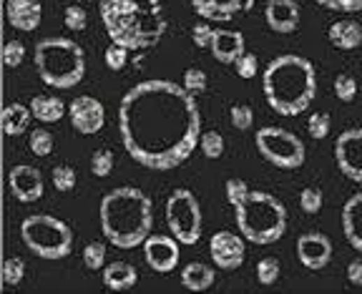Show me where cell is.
<instances>
[{
	"label": "cell",
	"instance_id": "22",
	"mask_svg": "<svg viewBox=\"0 0 362 294\" xmlns=\"http://www.w3.org/2000/svg\"><path fill=\"white\" fill-rule=\"evenodd\" d=\"M138 282V272L133 264L129 262H111L103 267V284H106L111 292H126V289H133Z\"/></svg>",
	"mask_w": 362,
	"mask_h": 294
},
{
	"label": "cell",
	"instance_id": "10",
	"mask_svg": "<svg viewBox=\"0 0 362 294\" xmlns=\"http://www.w3.org/2000/svg\"><path fill=\"white\" fill-rule=\"evenodd\" d=\"M68 119L81 136H96L106 126V108L94 96H75L68 103Z\"/></svg>",
	"mask_w": 362,
	"mask_h": 294
},
{
	"label": "cell",
	"instance_id": "19",
	"mask_svg": "<svg viewBox=\"0 0 362 294\" xmlns=\"http://www.w3.org/2000/svg\"><path fill=\"white\" fill-rule=\"evenodd\" d=\"M212 56L224 66H234L239 61V56L247 53V41L244 33L239 31H217L214 33V43H212Z\"/></svg>",
	"mask_w": 362,
	"mask_h": 294
},
{
	"label": "cell",
	"instance_id": "35",
	"mask_svg": "<svg viewBox=\"0 0 362 294\" xmlns=\"http://www.w3.org/2000/svg\"><path fill=\"white\" fill-rule=\"evenodd\" d=\"M181 86L187 88L191 96H199L209 86V78H206V73L201 68H187L184 71V78H181Z\"/></svg>",
	"mask_w": 362,
	"mask_h": 294
},
{
	"label": "cell",
	"instance_id": "6",
	"mask_svg": "<svg viewBox=\"0 0 362 294\" xmlns=\"http://www.w3.org/2000/svg\"><path fill=\"white\" fill-rule=\"evenodd\" d=\"M234 221L239 234L252 244H275L287 232V207L269 191H249V196L234 207Z\"/></svg>",
	"mask_w": 362,
	"mask_h": 294
},
{
	"label": "cell",
	"instance_id": "5",
	"mask_svg": "<svg viewBox=\"0 0 362 294\" xmlns=\"http://www.w3.org/2000/svg\"><path fill=\"white\" fill-rule=\"evenodd\" d=\"M33 63L41 81L58 91L78 86L86 75V53L75 41L63 36H50L38 41L33 50Z\"/></svg>",
	"mask_w": 362,
	"mask_h": 294
},
{
	"label": "cell",
	"instance_id": "28",
	"mask_svg": "<svg viewBox=\"0 0 362 294\" xmlns=\"http://www.w3.org/2000/svg\"><path fill=\"white\" fill-rule=\"evenodd\" d=\"M106 244L103 242H88L83 247V264H86L91 272H99L106 267Z\"/></svg>",
	"mask_w": 362,
	"mask_h": 294
},
{
	"label": "cell",
	"instance_id": "33",
	"mask_svg": "<svg viewBox=\"0 0 362 294\" xmlns=\"http://www.w3.org/2000/svg\"><path fill=\"white\" fill-rule=\"evenodd\" d=\"M332 88H335V96H338L342 103H352L357 96V81H355V75L350 73H340L338 78H335V83H332Z\"/></svg>",
	"mask_w": 362,
	"mask_h": 294
},
{
	"label": "cell",
	"instance_id": "43",
	"mask_svg": "<svg viewBox=\"0 0 362 294\" xmlns=\"http://www.w3.org/2000/svg\"><path fill=\"white\" fill-rule=\"evenodd\" d=\"M214 28L209 25V20H204V23H196L191 28V41L194 45H199V48H212L214 43Z\"/></svg>",
	"mask_w": 362,
	"mask_h": 294
},
{
	"label": "cell",
	"instance_id": "31",
	"mask_svg": "<svg viewBox=\"0 0 362 294\" xmlns=\"http://www.w3.org/2000/svg\"><path fill=\"white\" fill-rule=\"evenodd\" d=\"M199 149L206 159H219L224 154V136L219 131H204L201 133V141H199Z\"/></svg>",
	"mask_w": 362,
	"mask_h": 294
},
{
	"label": "cell",
	"instance_id": "13",
	"mask_svg": "<svg viewBox=\"0 0 362 294\" xmlns=\"http://www.w3.org/2000/svg\"><path fill=\"white\" fill-rule=\"evenodd\" d=\"M179 247L181 242L171 234V237H164V234H151L144 242V259L149 264V270H154L157 274H169L176 270L179 264Z\"/></svg>",
	"mask_w": 362,
	"mask_h": 294
},
{
	"label": "cell",
	"instance_id": "30",
	"mask_svg": "<svg viewBox=\"0 0 362 294\" xmlns=\"http://www.w3.org/2000/svg\"><path fill=\"white\" fill-rule=\"evenodd\" d=\"M280 272L282 267L277 257H264L256 264V279H259V284H264V287H272V284L280 279Z\"/></svg>",
	"mask_w": 362,
	"mask_h": 294
},
{
	"label": "cell",
	"instance_id": "21",
	"mask_svg": "<svg viewBox=\"0 0 362 294\" xmlns=\"http://www.w3.org/2000/svg\"><path fill=\"white\" fill-rule=\"evenodd\" d=\"M327 38L338 50H355L362 45V25L352 18H340L330 25Z\"/></svg>",
	"mask_w": 362,
	"mask_h": 294
},
{
	"label": "cell",
	"instance_id": "39",
	"mask_svg": "<svg viewBox=\"0 0 362 294\" xmlns=\"http://www.w3.org/2000/svg\"><path fill=\"white\" fill-rule=\"evenodd\" d=\"M322 191H319L317 186H305L300 191V209L305 214H319V209H322Z\"/></svg>",
	"mask_w": 362,
	"mask_h": 294
},
{
	"label": "cell",
	"instance_id": "16",
	"mask_svg": "<svg viewBox=\"0 0 362 294\" xmlns=\"http://www.w3.org/2000/svg\"><path fill=\"white\" fill-rule=\"evenodd\" d=\"M196 15L214 23H229L254 8V0H191Z\"/></svg>",
	"mask_w": 362,
	"mask_h": 294
},
{
	"label": "cell",
	"instance_id": "3",
	"mask_svg": "<svg viewBox=\"0 0 362 294\" xmlns=\"http://www.w3.org/2000/svg\"><path fill=\"white\" fill-rule=\"evenodd\" d=\"M101 232L116 249L144 247L154 229V204L136 186H119L101 199Z\"/></svg>",
	"mask_w": 362,
	"mask_h": 294
},
{
	"label": "cell",
	"instance_id": "27",
	"mask_svg": "<svg viewBox=\"0 0 362 294\" xmlns=\"http://www.w3.org/2000/svg\"><path fill=\"white\" fill-rule=\"evenodd\" d=\"M53 133L48 128H33L28 133V149L33 151V156H50V151H53Z\"/></svg>",
	"mask_w": 362,
	"mask_h": 294
},
{
	"label": "cell",
	"instance_id": "23",
	"mask_svg": "<svg viewBox=\"0 0 362 294\" xmlns=\"http://www.w3.org/2000/svg\"><path fill=\"white\" fill-rule=\"evenodd\" d=\"M31 119H33L31 106H25V103H8L3 108V116H0V126H3L6 136H23L31 128Z\"/></svg>",
	"mask_w": 362,
	"mask_h": 294
},
{
	"label": "cell",
	"instance_id": "20",
	"mask_svg": "<svg viewBox=\"0 0 362 294\" xmlns=\"http://www.w3.org/2000/svg\"><path fill=\"white\" fill-rule=\"evenodd\" d=\"M342 232L347 244L362 254V194H355L342 207Z\"/></svg>",
	"mask_w": 362,
	"mask_h": 294
},
{
	"label": "cell",
	"instance_id": "4",
	"mask_svg": "<svg viewBox=\"0 0 362 294\" xmlns=\"http://www.w3.org/2000/svg\"><path fill=\"white\" fill-rule=\"evenodd\" d=\"M262 91L269 108L280 116H300L317 96V71L312 61L297 53H284L269 61L262 75Z\"/></svg>",
	"mask_w": 362,
	"mask_h": 294
},
{
	"label": "cell",
	"instance_id": "40",
	"mask_svg": "<svg viewBox=\"0 0 362 294\" xmlns=\"http://www.w3.org/2000/svg\"><path fill=\"white\" fill-rule=\"evenodd\" d=\"M25 61V45L20 43L18 38H13L3 45V63H6L8 68H18L20 63Z\"/></svg>",
	"mask_w": 362,
	"mask_h": 294
},
{
	"label": "cell",
	"instance_id": "18",
	"mask_svg": "<svg viewBox=\"0 0 362 294\" xmlns=\"http://www.w3.org/2000/svg\"><path fill=\"white\" fill-rule=\"evenodd\" d=\"M6 15L10 28L23 33H33L43 20V6L38 0H8Z\"/></svg>",
	"mask_w": 362,
	"mask_h": 294
},
{
	"label": "cell",
	"instance_id": "41",
	"mask_svg": "<svg viewBox=\"0 0 362 294\" xmlns=\"http://www.w3.org/2000/svg\"><path fill=\"white\" fill-rule=\"evenodd\" d=\"M103 58H106V66L111 71H124L126 63H129V48H124L119 43H111L106 48V53H103Z\"/></svg>",
	"mask_w": 362,
	"mask_h": 294
},
{
	"label": "cell",
	"instance_id": "9",
	"mask_svg": "<svg viewBox=\"0 0 362 294\" xmlns=\"http://www.w3.org/2000/svg\"><path fill=\"white\" fill-rule=\"evenodd\" d=\"M166 226L181 242V247H194L201 237V207L189 189H176L166 199Z\"/></svg>",
	"mask_w": 362,
	"mask_h": 294
},
{
	"label": "cell",
	"instance_id": "46",
	"mask_svg": "<svg viewBox=\"0 0 362 294\" xmlns=\"http://www.w3.org/2000/svg\"><path fill=\"white\" fill-rule=\"evenodd\" d=\"M75 3H91V0H75Z\"/></svg>",
	"mask_w": 362,
	"mask_h": 294
},
{
	"label": "cell",
	"instance_id": "32",
	"mask_svg": "<svg viewBox=\"0 0 362 294\" xmlns=\"http://www.w3.org/2000/svg\"><path fill=\"white\" fill-rule=\"evenodd\" d=\"M113 171V151L111 149H96L91 156V174L99 179H106Z\"/></svg>",
	"mask_w": 362,
	"mask_h": 294
},
{
	"label": "cell",
	"instance_id": "15",
	"mask_svg": "<svg viewBox=\"0 0 362 294\" xmlns=\"http://www.w3.org/2000/svg\"><path fill=\"white\" fill-rule=\"evenodd\" d=\"M297 259L305 270L319 272L325 270L332 259V242L322 232H307L297 239Z\"/></svg>",
	"mask_w": 362,
	"mask_h": 294
},
{
	"label": "cell",
	"instance_id": "34",
	"mask_svg": "<svg viewBox=\"0 0 362 294\" xmlns=\"http://www.w3.org/2000/svg\"><path fill=\"white\" fill-rule=\"evenodd\" d=\"M63 23H66V28H68L71 33H81L86 31V25H88V13L83 10L78 3H73V6H68L63 10Z\"/></svg>",
	"mask_w": 362,
	"mask_h": 294
},
{
	"label": "cell",
	"instance_id": "7",
	"mask_svg": "<svg viewBox=\"0 0 362 294\" xmlns=\"http://www.w3.org/2000/svg\"><path fill=\"white\" fill-rule=\"evenodd\" d=\"M23 244L41 259L56 262L66 259L73 249V232L63 219L53 214H31L20 224Z\"/></svg>",
	"mask_w": 362,
	"mask_h": 294
},
{
	"label": "cell",
	"instance_id": "14",
	"mask_svg": "<svg viewBox=\"0 0 362 294\" xmlns=\"http://www.w3.org/2000/svg\"><path fill=\"white\" fill-rule=\"evenodd\" d=\"M8 186H10V194L20 201V204H33L43 196L45 184L43 176L36 166L31 163H18L8 171Z\"/></svg>",
	"mask_w": 362,
	"mask_h": 294
},
{
	"label": "cell",
	"instance_id": "36",
	"mask_svg": "<svg viewBox=\"0 0 362 294\" xmlns=\"http://www.w3.org/2000/svg\"><path fill=\"white\" fill-rule=\"evenodd\" d=\"M307 131H310V136L317 138V141H322V138L330 136L332 131V119L330 113H312L310 119H307Z\"/></svg>",
	"mask_w": 362,
	"mask_h": 294
},
{
	"label": "cell",
	"instance_id": "12",
	"mask_svg": "<svg viewBox=\"0 0 362 294\" xmlns=\"http://www.w3.org/2000/svg\"><path fill=\"white\" fill-rule=\"evenodd\" d=\"M244 254H247V249H244L242 234L222 229V232L212 234V239H209V257H212L214 267H219V270H239L244 264Z\"/></svg>",
	"mask_w": 362,
	"mask_h": 294
},
{
	"label": "cell",
	"instance_id": "8",
	"mask_svg": "<svg viewBox=\"0 0 362 294\" xmlns=\"http://www.w3.org/2000/svg\"><path fill=\"white\" fill-rule=\"evenodd\" d=\"M254 146L259 151V156L272 163V166H277V169L294 171L305 163L307 149L302 144V138L294 136L287 128H280V126L259 128L254 136Z\"/></svg>",
	"mask_w": 362,
	"mask_h": 294
},
{
	"label": "cell",
	"instance_id": "1",
	"mask_svg": "<svg viewBox=\"0 0 362 294\" xmlns=\"http://www.w3.org/2000/svg\"><path fill=\"white\" fill-rule=\"evenodd\" d=\"M119 133L136 163L171 171L189 161L204 131L196 98L187 88L166 78H149L121 98Z\"/></svg>",
	"mask_w": 362,
	"mask_h": 294
},
{
	"label": "cell",
	"instance_id": "24",
	"mask_svg": "<svg viewBox=\"0 0 362 294\" xmlns=\"http://www.w3.org/2000/svg\"><path fill=\"white\" fill-rule=\"evenodd\" d=\"M214 279H217V270L212 264L204 262H189L184 270H181V284L189 289V292H206L212 287Z\"/></svg>",
	"mask_w": 362,
	"mask_h": 294
},
{
	"label": "cell",
	"instance_id": "45",
	"mask_svg": "<svg viewBox=\"0 0 362 294\" xmlns=\"http://www.w3.org/2000/svg\"><path fill=\"white\" fill-rule=\"evenodd\" d=\"M347 279H350V284H355V287H362V257L352 259V262L347 264Z\"/></svg>",
	"mask_w": 362,
	"mask_h": 294
},
{
	"label": "cell",
	"instance_id": "11",
	"mask_svg": "<svg viewBox=\"0 0 362 294\" xmlns=\"http://www.w3.org/2000/svg\"><path fill=\"white\" fill-rule=\"evenodd\" d=\"M335 161L342 176L362 184V128H347L335 141Z\"/></svg>",
	"mask_w": 362,
	"mask_h": 294
},
{
	"label": "cell",
	"instance_id": "44",
	"mask_svg": "<svg viewBox=\"0 0 362 294\" xmlns=\"http://www.w3.org/2000/svg\"><path fill=\"white\" fill-rule=\"evenodd\" d=\"M327 10H338V13H360L362 10V0H314Z\"/></svg>",
	"mask_w": 362,
	"mask_h": 294
},
{
	"label": "cell",
	"instance_id": "42",
	"mask_svg": "<svg viewBox=\"0 0 362 294\" xmlns=\"http://www.w3.org/2000/svg\"><path fill=\"white\" fill-rule=\"evenodd\" d=\"M234 68H237L239 78H244V81H252V78L259 73V61H256L254 53H244V56H239V61L234 63Z\"/></svg>",
	"mask_w": 362,
	"mask_h": 294
},
{
	"label": "cell",
	"instance_id": "29",
	"mask_svg": "<svg viewBox=\"0 0 362 294\" xmlns=\"http://www.w3.org/2000/svg\"><path fill=\"white\" fill-rule=\"evenodd\" d=\"M0 274H3V284L6 287H18L25 277V262L20 257H8L0 267Z\"/></svg>",
	"mask_w": 362,
	"mask_h": 294
},
{
	"label": "cell",
	"instance_id": "26",
	"mask_svg": "<svg viewBox=\"0 0 362 294\" xmlns=\"http://www.w3.org/2000/svg\"><path fill=\"white\" fill-rule=\"evenodd\" d=\"M50 182H53L56 191L68 194V191H73V189H75L78 176H75L73 166H68V163H58V166H53V171H50Z\"/></svg>",
	"mask_w": 362,
	"mask_h": 294
},
{
	"label": "cell",
	"instance_id": "17",
	"mask_svg": "<svg viewBox=\"0 0 362 294\" xmlns=\"http://www.w3.org/2000/svg\"><path fill=\"white\" fill-rule=\"evenodd\" d=\"M264 20L280 36L294 33L300 28V6H297V0H267Z\"/></svg>",
	"mask_w": 362,
	"mask_h": 294
},
{
	"label": "cell",
	"instance_id": "38",
	"mask_svg": "<svg viewBox=\"0 0 362 294\" xmlns=\"http://www.w3.org/2000/svg\"><path fill=\"white\" fill-rule=\"evenodd\" d=\"M249 184L244 182V179H239V176H234V179H229V182L224 184V196L226 201H229L231 207H237V204H242L247 196H249Z\"/></svg>",
	"mask_w": 362,
	"mask_h": 294
},
{
	"label": "cell",
	"instance_id": "37",
	"mask_svg": "<svg viewBox=\"0 0 362 294\" xmlns=\"http://www.w3.org/2000/svg\"><path fill=\"white\" fill-rule=\"evenodd\" d=\"M229 119L237 131H249L252 124H254V111H252V106H247V103H234L229 111Z\"/></svg>",
	"mask_w": 362,
	"mask_h": 294
},
{
	"label": "cell",
	"instance_id": "2",
	"mask_svg": "<svg viewBox=\"0 0 362 294\" xmlns=\"http://www.w3.org/2000/svg\"><path fill=\"white\" fill-rule=\"evenodd\" d=\"M101 20L111 43L129 50H149L169 28L161 0H101Z\"/></svg>",
	"mask_w": 362,
	"mask_h": 294
},
{
	"label": "cell",
	"instance_id": "25",
	"mask_svg": "<svg viewBox=\"0 0 362 294\" xmlns=\"http://www.w3.org/2000/svg\"><path fill=\"white\" fill-rule=\"evenodd\" d=\"M28 106L33 111V119L41 121V124H58L66 116V103L58 96H33Z\"/></svg>",
	"mask_w": 362,
	"mask_h": 294
}]
</instances>
